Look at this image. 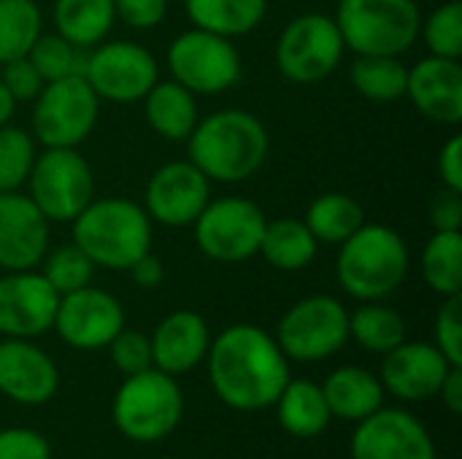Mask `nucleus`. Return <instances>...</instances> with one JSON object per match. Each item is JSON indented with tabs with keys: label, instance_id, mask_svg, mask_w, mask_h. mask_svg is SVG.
Masks as SVG:
<instances>
[{
	"label": "nucleus",
	"instance_id": "f257e3e1",
	"mask_svg": "<svg viewBox=\"0 0 462 459\" xmlns=\"http://www.w3.org/2000/svg\"><path fill=\"white\" fill-rule=\"evenodd\" d=\"M206 365L214 395L244 414L271 409L290 381V360L257 325H230L211 338Z\"/></svg>",
	"mask_w": 462,
	"mask_h": 459
},
{
	"label": "nucleus",
	"instance_id": "f03ea898",
	"mask_svg": "<svg viewBox=\"0 0 462 459\" xmlns=\"http://www.w3.org/2000/svg\"><path fill=\"white\" fill-rule=\"evenodd\" d=\"M184 143L189 162L208 181L219 184L252 179L271 151L265 124L244 108H225L203 116Z\"/></svg>",
	"mask_w": 462,
	"mask_h": 459
},
{
	"label": "nucleus",
	"instance_id": "7ed1b4c3",
	"mask_svg": "<svg viewBox=\"0 0 462 459\" xmlns=\"http://www.w3.org/2000/svg\"><path fill=\"white\" fill-rule=\"evenodd\" d=\"M73 243L106 271H127L152 252V219L130 197H95L73 222Z\"/></svg>",
	"mask_w": 462,
	"mask_h": 459
},
{
	"label": "nucleus",
	"instance_id": "20e7f679",
	"mask_svg": "<svg viewBox=\"0 0 462 459\" xmlns=\"http://www.w3.org/2000/svg\"><path fill=\"white\" fill-rule=\"evenodd\" d=\"M409 246L403 235L387 225H363L338 246L336 276L341 289L360 300L376 303L401 289L409 276Z\"/></svg>",
	"mask_w": 462,
	"mask_h": 459
},
{
	"label": "nucleus",
	"instance_id": "39448f33",
	"mask_svg": "<svg viewBox=\"0 0 462 459\" xmlns=\"http://www.w3.org/2000/svg\"><path fill=\"white\" fill-rule=\"evenodd\" d=\"M184 414V395L176 376L157 368L125 376L114 395L111 417L116 430L133 444H157L168 438Z\"/></svg>",
	"mask_w": 462,
	"mask_h": 459
},
{
	"label": "nucleus",
	"instance_id": "423d86ee",
	"mask_svg": "<svg viewBox=\"0 0 462 459\" xmlns=\"http://www.w3.org/2000/svg\"><path fill=\"white\" fill-rule=\"evenodd\" d=\"M333 19L355 54L401 57L420 41L422 27L417 0H341Z\"/></svg>",
	"mask_w": 462,
	"mask_h": 459
},
{
	"label": "nucleus",
	"instance_id": "0eeeda50",
	"mask_svg": "<svg viewBox=\"0 0 462 459\" xmlns=\"http://www.w3.org/2000/svg\"><path fill=\"white\" fill-rule=\"evenodd\" d=\"M100 97L84 76L43 84L32 100V138L43 149H79L95 130Z\"/></svg>",
	"mask_w": 462,
	"mask_h": 459
},
{
	"label": "nucleus",
	"instance_id": "6e6552de",
	"mask_svg": "<svg viewBox=\"0 0 462 459\" xmlns=\"http://www.w3.org/2000/svg\"><path fill=\"white\" fill-rule=\"evenodd\" d=\"M27 189L51 225H68L95 200V173L79 149H43L27 176Z\"/></svg>",
	"mask_w": 462,
	"mask_h": 459
},
{
	"label": "nucleus",
	"instance_id": "1a4fd4ad",
	"mask_svg": "<svg viewBox=\"0 0 462 459\" xmlns=\"http://www.w3.org/2000/svg\"><path fill=\"white\" fill-rule=\"evenodd\" d=\"M171 78L187 87L195 95L211 97L222 95L241 81V51L233 38L208 32V30H184L176 35L165 54Z\"/></svg>",
	"mask_w": 462,
	"mask_h": 459
},
{
	"label": "nucleus",
	"instance_id": "9d476101",
	"mask_svg": "<svg viewBox=\"0 0 462 459\" xmlns=\"http://www.w3.org/2000/svg\"><path fill=\"white\" fill-rule=\"evenodd\" d=\"M349 341V311L330 295H311L287 308L276 327V344L287 360L322 363Z\"/></svg>",
	"mask_w": 462,
	"mask_h": 459
},
{
	"label": "nucleus",
	"instance_id": "9b49d317",
	"mask_svg": "<svg viewBox=\"0 0 462 459\" xmlns=\"http://www.w3.org/2000/svg\"><path fill=\"white\" fill-rule=\"evenodd\" d=\"M344 38L333 16L311 11L295 16L276 41V68L292 84H317L344 60Z\"/></svg>",
	"mask_w": 462,
	"mask_h": 459
},
{
	"label": "nucleus",
	"instance_id": "f8f14e48",
	"mask_svg": "<svg viewBox=\"0 0 462 459\" xmlns=\"http://www.w3.org/2000/svg\"><path fill=\"white\" fill-rule=\"evenodd\" d=\"M265 225L268 219L257 203L230 195L208 200L200 216L192 222V233L198 249L208 260L236 265L260 252Z\"/></svg>",
	"mask_w": 462,
	"mask_h": 459
},
{
	"label": "nucleus",
	"instance_id": "ddd939ff",
	"mask_svg": "<svg viewBox=\"0 0 462 459\" xmlns=\"http://www.w3.org/2000/svg\"><path fill=\"white\" fill-rule=\"evenodd\" d=\"M84 81L100 100L138 103L157 84V57L135 41H103L92 46L81 68Z\"/></svg>",
	"mask_w": 462,
	"mask_h": 459
},
{
	"label": "nucleus",
	"instance_id": "4468645a",
	"mask_svg": "<svg viewBox=\"0 0 462 459\" xmlns=\"http://www.w3.org/2000/svg\"><path fill=\"white\" fill-rule=\"evenodd\" d=\"M208 200L211 181L189 160H173L152 173L143 192V211L152 225L181 230L192 227Z\"/></svg>",
	"mask_w": 462,
	"mask_h": 459
},
{
	"label": "nucleus",
	"instance_id": "2eb2a0df",
	"mask_svg": "<svg viewBox=\"0 0 462 459\" xmlns=\"http://www.w3.org/2000/svg\"><path fill=\"white\" fill-rule=\"evenodd\" d=\"M51 327L68 346L79 352L106 349L125 327V308L111 292L89 284L60 295Z\"/></svg>",
	"mask_w": 462,
	"mask_h": 459
},
{
	"label": "nucleus",
	"instance_id": "dca6fc26",
	"mask_svg": "<svg viewBox=\"0 0 462 459\" xmlns=\"http://www.w3.org/2000/svg\"><path fill=\"white\" fill-rule=\"evenodd\" d=\"M352 459H436L428 427L403 409H379L357 422Z\"/></svg>",
	"mask_w": 462,
	"mask_h": 459
},
{
	"label": "nucleus",
	"instance_id": "f3484780",
	"mask_svg": "<svg viewBox=\"0 0 462 459\" xmlns=\"http://www.w3.org/2000/svg\"><path fill=\"white\" fill-rule=\"evenodd\" d=\"M60 295L32 271H5L0 276V335L5 338H38L51 330Z\"/></svg>",
	"mask_w": 462,
	"mask_h": 459
},
{
	"label": "nucleus",
	"instance_id": "a211bd4d",
	"mask_svg": "<svg viewBox=\"0 0 462 459\" xmlns=\"http://www.w3.org/2000/svg\"><path fill=\"white\" fill-rule=\"evenodd\" d=\"M449 368H455L436 344L403 341L382 360V387L398 400L420 403L439 395Z\"/></svg>",
	"mask_w": 462,
	"mask_h": 459
},
{
	"label": "nucleus",
	"instance_id": "6ab92c4d",
	"mask_svg": "<svg viewBox=\"0 0 462 459\" xmlns=\"http://www.w3.org/2000/svg\"><path fill=\"white\" fill-rule=\"evenodd\" d=\"M51 222L22 192H0V268L32 271L49 252Z\"/></svg>",
	"mask_w": 462,
	"mask_h": 459
},
{
	"label": "nucleus",
	"instance_id": "aec40b11",
	"mask_svg": "<svg viewBox=\"0 0 462 459\" xmlns=\"http://www.w3.org/2000/svg\"><path fill=\"white\" fill-rule=\"evenodd\" d=\"M60 371L27 338L0 341V395L19 406H43L57 395Z\"/></svg>",
	"mask_w": 462,
	"mask_h": 459
},
{
	"label": "nucleus",
	"instance_id": "412c9836",
	"mask_svg": "<svg viewBox=\"0 0 462 459\" xmlns=\"http://www.w3.org/2000/svg\"><path fill=\"white\" fill-rule=\"evenodd\" d=\"M406 97L430 122L457 127L462 122V65L460 60L428 54L409 68Z\"/></svg>",
	"mask_w": 462,
	"mask_h": 459
},
{
	"label": "nucleus",
	"instance_id": "4be33fe9",
	"mask_svg": "<svg viewBox=\"0 0 462 459\" xmlns=\"http://www.w3.org/2000/svg\"><path fill=\"white\" fill-rule=\"evenodd\" d=\"M149 344H152V368L168 376H184L206 360L211 346V333L198 311L181 308L168 314L154 327Z\"/></svg>",
	"mask_w": 462,
	"mask_h": 459
},
{
	"label": "nucleus",
	"instance_id": "5701e85b",
	"mask_svg": "<svg viewBox=\"0 0 462 459\" xmlns=\"http://www.w3.org/2000/svg\"><path fill=\"white\" fill-rule=\"evenodd\" d=\"M322 387L325 403L330 409V417L344 422H363L374 411L384 406V387L382 381L357 365H341L336 368Z\"/></svg>",
	"mask_w": 462,
	"mask_h": 459
},
{
	"label": "nucleus",
	"instance_id": "b1692460",
	"mask_svg": "<svg viewBox=\"0 0 462 459\" xmlns=\"http://www.w3.org/2000/svg\"><path fill=\"white\" fill-rule=\"evenodd\" d=\"M143 116L160 138L181 143L200 122L198 95L173 78H157V84L143 95Z\"/></svg>",
	"mask_w": 462,
	"mask_h": 459
},
{
	"label": "nucleus",
	"instance_id": "393cba45",
	"mask_svg": "<svg viewBox=\"0 0 462 459\" xmlns=\"http://www.w3.org/2000/svg\"><path fill=\"white\" fill-rule=\"evenodd\" d=\"M273 406L282 430L295 438H317L333 419L322 387L309 379H290Z\"/></svg>",
	"mask_w": 462,
	"mask_h": 459
},
{
	"label": "nucleus",
	"instance_id": "a878e982",
	"mask_svg": "<svg viewBox=\"0 0 462 459\" xmlns=\"http://www.w3.org/2000/svg\"><path fill=\"white\" fill-rule=\"evenodd\" d=\"M192 27L225 38L254 32L268 14V0H184Z\"/></svg>",
	"mask_w": 462,
	"mask_h": 459
},
{
	"label": "nucleus",
	"instance_id": "bb28decb",
	"mask_svg": "<svg viewBox=\"0 0 462 459\" xmlns=\"http://www.w3.org/2000/svg\"><path fill=\"white\" fill-rule=\"evenodd\" d=\"M317 252H319V243L306 227V222L282 216L265 225L257 254H263V260L276 271L298 273L314 262Z\"/></svg>",
	"mask_w": 462,
	"mask_h": 459
},
{
	"label": "nucleus",
	"instance_id": "cd10ccee",
	"mask_svg": "<svg viewBox=\"0 0 462 459\" xmlns=\"http://www.w3.org/2000/svg\"><path fill=\"white\" fill-rule=\"evenodd\" d=\"M114 22V0H54V27L76 49L103 43Z\"/></svg>",
	"mask_w": 462,
	"mask_h": 459
},
{
	"label": "nucleus",
	"instance_id": "c85d7f7f",
	"mask_svg": "<svg viewBox=\"0 0 462 459\" xmlns=\"http://www.w3.org/2000/svg\"><path fill=\"white\" fill-rule=\"evenodd\" d=\"M306 227L322 246H341L349 235H355L365 225L363 206L346 192H322L311 200L303 216Z\"/></svg>",
	"mask_w": 462,
	"mask_h": 459
},
{
	"label": "nucleus",
	"instance_id": "c756f323",
	"mask_svg": "<svg viewBox=\"0 0 462 459\" xmlns=\"http://www.w3.org/2000/svg\"><path fill=\"white\" fill-rule=\"evenodd\" d=\"M409 65L390 54H357L349 68V81L357 95L371 103H393L406 97Z\"/></svg>",
	"mask_w": 462,
	"mask_h": 459
},
{
	"label": "nucleus",
	"instance_id": "7c9ffc66",
	"mask_svg": "<svg viewBox=\"0 0 462 459\" xmlns=\"http://www.w3.org/2000/svg\"><path fill=\"white\" fill-rule=\"evenodd\" d=\"M422 279L441 295L452 298L462 292V230H436L422 249Z\"/></svg>",
	"mask_w": 462,
	"mask_h": 459
},
{
	"label": "nucleus",
	"instance_id": "2f4dec72",
	"mask_svg": "<svg viewBox=\"0 0 462 459\" xmlns=\"http://www.w3.org/2000/svg\"><path fill=\"white\" fill-rule=\"evenodd\" d=\"M349 338H355V344L365 352L384 357L406 341V322L395 308L384 306L382 300L363 303L355 314H349Z\"/></svg>",
	"mask_w": 462,
	"mask_h": 459
},
{
	"label": "nucleus",
	"instance_id": "473e14b6",
	"mask_svg": "<svg viewBox=\"0 0 462 459\" xmlns=\"http://www.w3.org/2000/svg\"><path fill=\"white\" fill-rule=\"evenodd\" d=\"M43 32V14L35 0H0V65L27 57Z\"/></svg>",
	"mask_w": 462,
	"mask_h": 459
},
{
	"label": "nucleus",
	"instance_id": "72a5a7b5",
	"mask_svg": "<svg viewBox=\"0 0 462 459\" xmlns=\"http://www.w3.org/2000/svg\"><path fill=\"white\" fill-rule=\"evenodd\" d=\"M38 268H41V276L51 284V289L57 295H68L81 287H89L92 276L97 271L95 262L76 243H65V246L46 252V257L41 260Z\"/></svg>",
	"mask_w": 462,
	"mask_h": 459
},
{
	"label": "nucleus",
	"instance_id": "f704fd0d",
	"mask_svg": "<svg viewBox=\"0 0 462 459\" xmlns=\"http://www.w3.org/2000/svg\"><path fill=\"white\" fill-rule=\"evenodd\" d=\"M38 157L35 138L14 127L11 122L0 127V192H19L27 184L32 162Z\"/></svg>",
	"mask_w": 462,
	"mask_h": 459
},
{
	"label": "nucleus",
	"instance_id": "c9c22d12",
	"mask_svg": "<svg viewBox=\"0 0 462 459\" xmlns=\"http://www.w3.org/2000/svg\"><path fill=\"white\" fill-rule=\"evenodd\" d=\"M84 49H76L70 41H65L60 32H41L32 43V49L27 51V60L35 65V70L41 73V78L49 81H60L68 76H79L84 68Z\"/></svg>",
	"mask_w": 462,
	"mask_h": 459
},
{
	"label": "nucleus",
	"instance_id": "e433bc0d",
	"mask_svg": "<svg viewBox=\"0 0 462 459\" xmlns=\"http://www.w3.org/2000/svg\"><path fill=\"white\" fill-rule=\"evenodd\" d=\"M420 35L430 54L436 57H462V0H449L433 8L420 27Z\"/></svg>",
	"mask_w": 462,
	"mask_h": 459
},
{
	"label": "nucleus",
	"instance_id": "4c0bfd02",
	"mask_svg": "<svg viewBox=\"0 0 462 459\" xmlns=\"http://www.w3.org/2000/svg\"><path fill=\"white\" fill-rule=\"evenodd\" d=\"M111 352V363L119 373L133 376L141 373L146 368H152V344L149 335L138 333V330H127L122 327L116 333V338L106 346Z\"/></svg>",
	"mask_w": 462,
	"mask_h": 459
},
{
	"label": "nucleus",
	"instance_id": "58836bf2",
	"mask_svg": "<svg viewBox=\"0 0 462 459\" xmlns=\"http://www.w3.org/2000/svg\"><path fill=\"white\" fill-rule=\"evenodd\" d=\"M433 338L436 346L441 349V354L462 368V298L452 295L444 298V306L436 314V325H433Z\"/></svg>",
	"mask_w": 462,
	"mask_h": 459
},
{
	"label": "nucleus",
	"instance_id": "ea45409f",
	"mask_svg": "<svg viewBox=\"0 0 462 459\" xmlns=\"http://www.w3.org/2000/svg\"><path fill=\"white\" fill-rule=\"evenodd\" d=\"M0 81L16 103H32L43 89V78L27 57H16L0 65Z\"/></svg>",
	"mask_w": 462,
	"mask_h": 459
},
{
	"label": "nucleus",
	"instance_id": "a19ab883",
	"mask_svg": "<svg viewBox=\"0 0 462 459\" xmlns=\"http://www.w3.org/2000/svg\"><path fill=\"white\" fill-rule=\"evenodd\" d=\"M0 459H51L49 441L27 427L0 430Z\"/></svg>",
	"mask_w": 462,
	"mask_h": 459
},
{
	"label": "nucleus",
	"instance_id": "79ce46f5",
	"mask_svg": "<svg viewBox=\"0 0 462 459\" xmlns=\"http://www.w3.org/2000/svg\"><path fill=\"white\" fill-rule=\"evenodd\" d=\"M114 11L133 30H154L168 14V0H114Z\"/></svg>",
	"mask_w": 462,
	"mask_h": 459
},
{
	"label": "nucleus",
	"instance_id": "37998d69",
	"mask_svg": "<svg viewBox=\"0 0 462 459\" xmlns=\"http://www.w3.org/2000/svg\"><path fill=\"white\" fill-rule=\"evenodd\" d=\"M433 230H460L462 227V192L441 187L428 206Z\"/></svg>",
	"mask_w": 462,
	"mask_h": 459
},
{
	"label": "nucleus",
	"instance_id": "c03bdc74",
	"mask_svg": "<svg viewBox=\"0 0 462 459\" xmlns=\"http://www.w3.org/2000/svg\"><path fill=\"white\" fill-rule=\"evenodd\" d=\"M439 176H441V187L457 189L462 192V138L452 135L441 151H439Z\"/></svg>",
	"mask_w": 462,
	"mask_h": 459
},
{
	"label": "nucleus",
	"instance_id": "a18cd8bd",
	"mask_svg": "<svg viewBox=\"0 0 462 459\" xmlns=\"http://www.w3.org/2000/svg\"><path fill=\"white\" fill-rule=\"evenodd\" d=\"M127 273L133 276V281H135L141 289H154V287H160L162 279H165V268H162L160 257H154L152 252H146L138 262H133V265L127 268Z\"/></svg>",
	"mask_w": 462,
	"mask_h": 459
},
{
	"label": "nucleus",
	"instance_id": "49530a36",
	"mask_svg": "<svg viewBox=\"0 0 462 459\" xmlns=\"http://www.w3.org/2000/svg\"><path fill=\"white\" fill-rule=\"evenodd\" d=\"M439 395H441L444 406H447L452 414H462V368L460 365L449 368V373H447V379H444V384H441Z\"/></svg>",
	"mask_w": 462,
	"mask_h": 459
},
{
	"label": "nucleus",
	"instance_id": "de8ad7c7",
	"mask_svg": "<svg viewBox=\"0 0 462 459\" xmlns=\"http://www.w3.org/2000/svg\"><path fill=\"white\" fill-rule=\"evenodd\" d=\"M14 114H16V100L8 95V89H5L3 81H0V127L8 124V122L14 119Z\"/></svg>",
	"mask_w": 462,
	"mask_h": 459
}]
</instances>
